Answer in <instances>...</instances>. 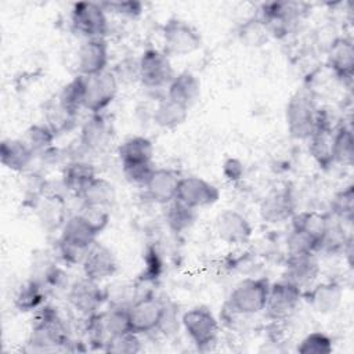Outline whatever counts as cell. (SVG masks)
Wrapping results in <instances>:
<instances>
[{
    "label": "cell",
    "instance_id": "1",
    "mask_svg": "<svg viewBox=\"0 0 354 354\" xmlns=\"http://www.w3.org/2000/svg\"><path fill=\"white\" fill-rule=\"evenodd\" d=\"M28 344L35 350H58L71 344L65 321L51 306H43L37 310L32 322Z\"/></svg>",
    "mask_w": 354,
    "mask_h": 354
},
{
    "label": "cell",
    "instance_id": "2",
    "mask_svg": "<svg viewBox=\"0 0 354 354\" xmlns=\"http://www.w3.org/2000/svg\"><path fill=\"white\" fill-rule=\"evenodd\" d=\"M97 236L98 232L80 213L71 216L64 223L58 239L61 259L66 264H82L86 253L97 241Z\"/></svg>",
    "mask_w": 354,
    "mask_h": 354
},
{
    "label": "cell",
    "instance_id": "3",
    "mask_svg": "<svg viewBox=\"0 0 354 354\" xmlns=\"http://www.w3.org/2000/svg\"><path fill=\"white\" fill-rule=\"evenodd\" d=\"M310 4L304 1H271L260 8L259 18L270 36L286 37L293 28L310 12Z\"/></svg>",
    "mask_w": 354,
    "mask_h": 354
},
{
    "label": "cell",
    "instance_id": "4",
    "mask_svg": "<svg viewBox=\"0 0 354 354\" xmlns=\"http://www.w3.org/2000/svg\"><path fill=\"white\" fill-rule=\"evenodd\" d=\"M271 282L266 277L245 278L235 285L227 299V307L235 315H256L264 311Z\"/></svg>",
    "mask_w": 354,
    "mask_h": 354
},
{
    "label": "cell",
    "instance_id": "5",
    "mask_svg": "<svg viewBox=\"0 0 354 354\" xmlns=\"http://www.w3.org/2000/svg\"><path fill=\"white\" fill-rule=\"evenodd\" d=\"M318 105L307 90H297L286 102L285 122L288 133L295 140H308L315 129Z\"/></svg>",
    "mask_w": 354,
    "mask_h": 354
},
{
    "label": "cell",
    "instance_id": "6",
    "mask_svg": "<svg viewBox=\"0 0 354 354\" xmlns=\"http://www.w3.org/2000/svg\"><path fill=\"white\" fill-rule=\"evenodd\" d=\"M181 326L192 344L201 350H210L218 337L220 326L216 315L206 306H195L181 315Z\"/></svg>",
    "mask_w": 354,
    "mask_h": 354
},
{
    "label": "cell",
    "instance_id": "7",
    "mask_svg": "<svg viewBox=\"0 0 354 354\" xmlns=\"http://www.w3.org/2000/svg\"><path fill=\"white\" fill-rule=\"evenodd\" d=\"M163 51L170 55H188L195 53L202 46L199 32L187 21L180 18H169L162 25Z\"/></svg>",
    "mask_w": 354,
    "mask_h": 354
},
{
    "label": "cell",
    "instance_id": "8",
    "mask_svg": "<svg viewBox=\"0 0 354 354\" xmlns=\"http://www.w3.org/2000/svg\"><path fill=\"white\" fill-rule=\"evenodd\" d=\"M71 25L76 33L88 39H104L108 33V18L101 3L77 1L71 10Z\"/></svg>",
    "mask_w": 354,
    "mask_h": 354
},
{
    "label": "cell",
    "instance_id": "9",
    "mask_svg": "<svg viewBox=\"0 0 354 354\" xmlns=\"http://www.w3.org/2000/svg\"><path fill=\"white\" fill-rule=\"evenodd\" d=\"M138 69L140 83L148 88L165 87L176 75L169 55L158 48H147L138 57Z\"/></svg>",
    "mask_w": 354,
    "mask_h": 354
},
{
    "label": "cell",
    "instance_id": "10",
    "mask_svg": "<svg viewBox=\"0 0 354 354\" xmlns=\"http://www.w3.org/2000/svg\"><path fill=\"white\" fill-rule=\"evenodd\" d=\"M119 82L112 71H105L94 76H86L84 109L91 115L102 113L116 98Z\"/></svg>",
    "mask_w": 354,
    "mask_h": 354
},
{
    "label": "cell",
    "instance_id": "11",
    "mask_svg": "<svg viewBox=\"0 0 354 354\" xmlns=\"http://www.w3.org/2000/svg\"><path fill=\"white\" fill-rule=\"evenodd\" d=\"M303 299V290L296 285L281 279L270 285L266 304V315L272 321H286L290 318Z\"/></svg>",
    "mask_w": 354,
    "mask_h": 354
},
{
    "label": "cell",
    "instance_id": "12",
    "mask_svg": "<svg viewBox=\"0 0 354 354\" xmlns=\"http://www.w3.org/2000/svg\"><path fill=\"white\" fill-rule=\"evenodd\" d=\"M166 304L153 295H145L127 306L130 329L144 335L158 330Z\"/></svg>",
    "mask_w": 354,
    "mask_h": 354
},
{
    "label": "cell",
    "instance_id": "13",
    "mask_svg": "<svg viewBox=\"0 0 354 354\" xmlns=\"http://www.w3.org/2000/svg\"><path fill=\"white\" fill-rule=\"evenodd\" d=\"M336 126L332 123V116L328 109L318 108L315 129L307 141L310 155L321 169H329L332 165H335L332 156V142Z\"/></svg>",
    "mask_w": 354,
    "mask_h": 354
},
{
    "label": "cell",
    "instance_id": "14",
    "mask_svg": "<svg viewBox=\"0 0 354 354\" xmlns=\"http://www.w3.org/2000/svg\"><path fill=\"white\" fill-rule=\"evenodd\" d=\"M101 282L93 281L87 277L77 278L68 288V301L80 314L90 317L100 313V308L108 299L106 292L100 286Z\"/></svg>",
    "mask_w": 354,
    "mask_h": 354
},
{
    "label": "cell",
    "instance_id": "15",
    "mask_svg": "<svg viewBox=\"0 0 354 354\" xmlns=\"http://www.w3.org/2000/svg\"><path fill=\"white\" fill-rule=\"evenodd\" d=\"M176 199L198 210L217 203L220 199V189L202 177L187 176L180 178Z\"/></svg>",
    "mask_w": 354,
    "mask_h": 354
},
{
    "label": "cell",
    "instance_id": "16",
    "mask_svg": "<svg viewBox=\"0 0 354 354\" xmlns=\"http://www.w3.org/2000/svg\"><path fill=\"white\" fill-rule=\"evenodd\" d=\"M214 231L217 236L228 245H245L253 234L250 221L234 209H224L214 218Z\"/></svg>",
    "mask_w": 354,
    "mask_h": 354
},
{
    "label": "cell",
    "instance_id": "17",
    "mask_svg": "<svg viewBox=\"0 0 354 354\" xmlns=\"http://www.w3.org/2000/svg\"><path fill=\"white\" fill-rule=\"evenodd\" d=\"M326 68L336 80L351 84L354 75V44L346 36L337 39L326 50Z\"/></svg>",
    "mask_w": 354,
    "mask_h": 354
},
{
    "label": "cell",
    "instance_id": "18",
    "mask_svg": "<svg viewBox=\"0 0 354 354\" xmlns=\"http://www.w3.org/2000/svg\"><path fill=\"white\" fill-rule=\"evenodd\" d=\"M259 213L264 223L272 225L292 220L296 213V203L292 191L285 187L268 192L260 202Z\"/></svg>",
    "mask_w": 354,
    "mask_h": 354
},
{
    "label": "cell",
    "instance_id": "19",
    "mask_svg": "<svg viewBox=\"0 0 354 354\" xmlns=\"http://www.w3.org/2000/svg\"><path fill=\"white\" fill-rule=\"evenodd\" d=\"M80 266L83 275L97 282L111 278L118 270V261L113 252L106 245L97 241L88 249Z\"/></svg>",
    "mask_w": 354,
    "mask_h": 354
},
{
    "label": "cell",
    "instance_id": "20",
    "mask_svg": "<svg viewBox=\"0 0 354 354\" xmlns=\"http://www.w3.org/2000/svg\"><path fill=\"white\" fill-rule=\"evenodd\" d=\"M109 50L105 39L84 40L76 54L79 75L94 76L106 71Z\"/></svg>",
    "mask_w": 354,
    "mask_h": 354
},
{
    "label": "cell",
    "instance_id": "21",
    "mask_svg": "<svg viewBox=\"0 0 354 354\" xmlns=\"http://www.w3.org/2000/svg\"><path fill=\"white\" fill-rule=\"evenodd\" d=\"M303 299L318 314L328 315L339 310L343 301V288L336 281H325L311 285L303 292Z\"/></svg>",
    "mask_w": 354,
    "mask_h": 354
},
{
    "label": "cell",
    "instance_id": "22",
    "mask_svg": "<svg viewBox=\"0 0 354 354\" xmlns=\"http://www.w3.org/2000/svg\"><path fill=\"white\" fill-rule=\"evenodd\" d=\"M318 275L319 264L315 257V253L288 254L282 279L296 285L303 290L314 285Z\"/></svg>",
    "mask_w": 354,
    "mask_h": 354
},
{
    "label": "cell",
    "instance_id": "23",
    "mask_svg": "<svg viewBox=\"0 0 354 354\" xmlns=\"http://www.w3.org/2000/svg\"><path fill=\"white\" fill-rule=\"evenodd\" d=\"M180 178L181 177L178 176V173L173 169L155 167L148 183L144 187L145 195L153 203L169 205L171 201L176 199Z\"/></svg>",
    "mask_w": 354,
    "mask_h": 354
},
{
    "label": "cell",
    "instance_id": "24",
    "mask_svg": "<svg viewBox=\"0 0 354 354\" xmlns=\"http://www.w3.org/2000/svg\"><path fill=\"white\" fill-rule=\"evenodd\" d=\"M113 137L111 122L102 113L91 115L80 129V144L87 151L101 152L108 148Z\"/></svg>",
    "mask_w": 354,
    "mask_h": 354
},
{
    "label": "cell",
    "instance_id": "25",
    "mask_svg": "<svg viewBox=\"0 0 354 354\" xmlns=\"http://www.w3.org/2000/svg\"><path fill=\"white\" fill-rule=\"evenodd\" d=\"M35 156L33 149L25 140L6 138L0 144V162L12 171H25Z\"/></svg>",
    "mask_w": 354,
    "mask_h": 354
},
{
    "label": "cell",
    "instance_id": "26",
    "mask_svg": "<svg viewBox=\"0 0 354 354\" xmlns=\"http://www.w3.org/2000/svg\"><path fill=\"white\" fill-rule=\"evenodd\" d=\"M201 95V80L199 77L188 71L174 75L171 82L167 84V98L187 106L188 109L196 102Z\"/></svg>",
    "mask_w": 354,
    "mask_h": 354
},
{
    "label": "cell",
    "instance_id": "27",
    "mask_svg": "<svg viewBox=\"0 0 354 354\" xmlns=\"http://www.w3.org/2000/svg\"><path fill=\"white\" fill-rule=\"evenodd\" d=\"M118 158L122 167L152 163L153 144L144 136L130 137L118 147Z\"/></svg>",
    "mask_w": 354,
    "mask_h": 354
},
{
    "label": "cell",
    "instance_id": "28",
    "mask_svg": "<svg viewBox=\"0 0 354 354\" xmlns=\"http://www.w3.org/2000/svg\"><path fill=\"white\" fill-rule=\"evenodd\" d=\"M84 90H86V76L76 75L69 80L58 94V108L71 119L84 108Z\"/></svg>",
    "mask_w": 354,
    "mask_h": 354
},
{
    "label": "cell",
    "instance_id": "29",
    "mask_svg": "<svg viewBox=\"0 0 354 354\" xmlns=\"http://www.w3.org/2000/svg\"><path fill=\"white\" fill-rule=\"evenodd\" d=\"M79 198L82 199L83 206H94V207L108 209L109 206H112L115 203L116 189H115V185L109 180L97 176L82 191Z\"/></svg>",
    "mask_w": 354,
    "mask_h": 354
},
{
    "label": "cell",
    "instance_id": "30",
    "mask_svg": "<svg viewBox=\"0 0 354 354\" xmlns=\"http://www.w3.org/2000/svg\"><path fill=\"white\" fill-rule=\"evenodd\" d=\"M188 108L165 97L153 109V123L162 129L171 130L181 126L188 118Z\"/></svg>",
    "mask_w": 354,
    "mask_h": 354
},
{
    "label": "cell",
    "instance_id": "31",
    "mask_svg": "<svg viewBox=\"0 0 354 354\" xmlns=\"http://www.w3.org/2000/svg\"><path fill=\"white\" fill-rule=\"evenodd\" d=\"M95 177L97 173L91 163L84 160H73L64 169L62 184L68 191L79 196L82 191L88 185V183Z\"/></svg>",
    "mask_w": 354,
    "mask_h": 354
},
{
    "label": "cell",
    "instance_id": "32",
    "mask_svg": "<svg viewBox=\"0 0 354 354\" xmlns=\"http://www.w3.org/2000/svg\"><path fill=\"white\" fill-rule=\"evenodd\" d=\"M46 292L41 282L30 279L19 286L14 296V307L19 313H32L43 307Z\"/></svg>",
    "mask_w": 354,
    "mask_h": 354
},
{
    "label": "cell",
    "instance_id": "33",
    "mask_svg": "<svg viewBox=\"0 0 354 354\" xmlns=\"http://www.w3.org/2000/svg\"><path fill=\"white\" fill-rule=\"evenodd\" d=\"M332 156L333 163L351 166L354 159V141L353 131L350 126L343 122L339 123L333 131V142H332Z\"/></svg>",
    "mask_w": 354,
    "mask_h": 354
},
{
    "label": "cell",
    "instance_id": "34",
    "mask_svg": "<svg viewBox=\"0 0 354 354\" xmlns=\"http://www.w3.org/2000/svg\"><path fill=\"white\" fill-rule=\"evenodd\" d=\"M196 216L198 213L195 209L174 199L167 205L165 218L171 232L184 234L192 228L196 221Z\"/></svg>",
    "mask_w": 354,
    "mask_h": 354
},
{
    "label": "cell",
    "instance_id": "35",
    "mask_svg": "<svg viewBox=\"0 0 354 354\" xmlns=\"http://www.w3.org/2000/svg\"><path fill=\"white\" fill-rule=\"evenodd\" d=\"M290 221L293 228H299L308 232L310 235L318 239V245H319V241L330 221V216L325 213H318L314 210L299 212V213L296 212Z\"/></svg>",
    "mask_w": 354,
    "mask_h": 354
},
{
    "label": "cell",
    "instance_id": "36",
    "mask_svg": "<svg viewBox=\"0 0 354 354\" xmlns=\"http://www.w3.org/2000/svg\"><path fill=\"white\" fill-rule=\"evenodd\" d=\"M102 326L108 335V339L124 332L131 330L129 324V313L127 306L113 304L108 310L100 313ZM133 332V330H131ZM108 342V340H106Z\"/></svg>",
    "mask_w": 354,
    "mask_h": 354
},
{
    "label": "cell",
    "instance_id": "37",
    "mask_svg": "<svg viewBox=\"0 0 354 354\" xmlns=\"http://www.w3.org/2000/svg\"><path fill=\"white\" fill-rule=\"evenodd\" d=\"M238 37L241 43L248 47H261L268 41L270 35L260 18L256 15L239 25Z\"/></svg>",
    "mask_w": 354,
    "mask_h": 354
},
{
    "label": "cell",
    "instance_id": "38",
    "mask_svg": "<svg viewBox=\"0 0 354 354\" xmlns=\"http://www.w3.org/2000/svg\"><path fill=\"white\" fill-rule=\"evenodd\" d=\"M330 214L340 220L351 224L354 216V187L348 184L337 191L330 201Z\"/></svg>",
    "mask_w": 354,
    "mask_h": 354
},
{
    "label": "cell",
    "instance_id": "39",
    "mask_svg": "<svg viewBox=\"0 0 354 354\" xmlns=\"http://www.w3.org/2000/svg\"><path fill=\"white\" fill-rule=\"evenodd\" d=\"M55 138L54 130L48 124H33L26 130L25 141L33 149L35 155L47 153L53 148Z\"/></svg>",
    "mask_w": 354,
    "mask_h": 354
},
{
    "label": "cell",
    "instance_id": "40",
    "mask_svg": "<svg viewBox=\"0 0 354 354\" xmlns=\"http://www.w3.org/2000/svg\"><path fill=\"white\" fill-rule=\"evenodd\" d=\"M286 250H288V254L317 253L318 239L303 230L292 227L290 232L286 236Z\"/></svg>",
    "mask_w": 354,
    "mask_h": 354
},
{
    "label": "cell",
    "instance_id": "41",
    "mask_svg": "<svg viewBox=\"0 0 354 354\" xmlns=\"http://www.w3.org/2000/svg\"><path fill=\"white\" fill-rule=\"evenodd\" d=\"M138 333L131 330L112 336L105 343L104 351L112 354H134L141 351V340Z\"/></svg>",
    "mask_w": 354,
    "mask_h": 354
},
{
    "label": "cell",
    "instance_id": "42",
    "mask_svg": "<svg viewBox=\"0 0 354 354\" xmlns=\"http://www.w3.org/2000/svg\"><path fill=\"white\" fill-rule=\"evenodd\" d=\"M296 350L300 354H330L333 340L324 332H311L300 340Z\"/></svg>",
    "mask_w": 354,
    "mask_h": 354
},
{
    "label": "cell",
    "instance_id": "43",
    "mask_svg": "<svg viewBox=\"0 0 354 354\" xmlns=\"http://www.w3.org/2000/svg\"><path fill=\"white\" fill-rule=\"evenodd\" d=\"M142 263H144V268H142V272L140 274L141 281L152 282V281H156L162 275L163 259H162V254H160L159 249L156 248V245H148L145 248L144 256H142Z\"/></svg>",
    "mask_w": 354,
    "mask_h": 354
},
{
    "label": "cell",
    "instance_id": "44",
    "mask_svg": "<svg viewBox=\"0 0 354 354\" xmlns=\"http://www.w3.org/2000/svg\"><path fill=\"white\" fill-rule=\"evenodd\" d=\"M100 3L106 14L111 12L129 19L138 18L144 11L142 3L137 0H126V1L118 0V1H100Z\"/></svg>",
    "mask_w": 354,
    "mask_h": 354
},
{
    "label": "cell",
    "instance_id": "45",
    "mask_svg": "<svg viewBox=\"0 0 354 354\" xmlns=\"http://www.w3.org/2000/svg\"><path fill=\"white\" fill-rule=\"evenodd\" d=\"M113 75L119 83H134L140 82L138 58H124L119 61L113 68Z\"/></svg>",
    "mask_w": 354,
    "mask_h": 354
},
{
    "label": "cell",
    "instance_id": "46",
    "mask_svg": "<svg viewBox=\"0 0 354 354\" xmlns=\"http://www.w3.org/2000/svg\"><path fill=\"white\" fill-rule=\"evenodd\" d=\"M153 170H155L153 163H142V165H133V166L122 167L124 178L130 184L141 187V188L145 187V184L148 183Z\"/></svg>",
    "mask_w": 354,
    "mask_h": 354
},
{
    "label": "cell",
    "instance_id": "47",
    "mask_svg": "<svg viewBox=\"0 0 354 354\" xmlns=\"http://www.w3.org/2000/svg\"><path fill=\"white\" fill-rule=\"evenodd\" d=\"M80 214L91 224V227L101 234L108 223H109V213L108 209L104 207H94V206H83Z\"/></svg>",
    "mask_w": 354,
    "mask_h": 354
},
{
    "label": "cell",
    "instance_id": "48",
    "mask_svg": "<svg viewBox=\"0 0 354 354\" xmlns=\"http://www.w3.org/2000/svg\"><path fill=\"white\" fill-rule=\"evenodd\" d=\"M221 173L224 176V178L230 183H238L245 176V165L242 163V160H239L238 158H227L223 162L221 166Z\"/></svg>",
    "mask_w": 354,
    "mask_h": 354
}]
</instances>
